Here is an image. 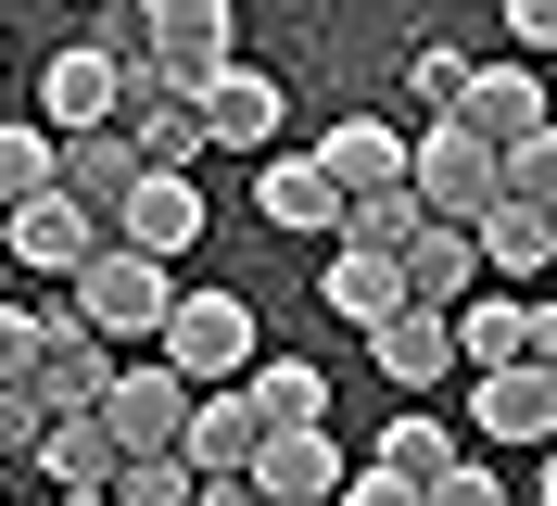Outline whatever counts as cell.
<instances>
[{"label": "cell", "mask_w": 557, "mask_h": 506, "mask_svg": "<svg viewBox=\"0 0 557 506\" xmlns=\"http://www.w3.org/2000/svg\"><path fill=\"white\" fill-rule=\"evenodd\" d=\"M64 304H76L102 342H165V317H177V267H152V254H127V240H102V254L64 279Z\"/></svg>", "instance_id": "obj_1"}, {"label": "cell", "mask_w": 557, "mask_h": 506, "mask_svg": "<svg viewBox=\"0 0 557 506\" xmlns=\"http://www.w3.org/2000/svg\"><path fill=\"white\" fill-rule=\"evenodd\" d=\"M190 393H228V380L253 368V304L242 292H177V317H165V342H152Z\"/></svg>", "instance_id": "obj_2"}, {"label": "cell", "mask_w": 557, "mask_h": 506, "mask_svg": "<svg viewBox=\"0 0 557 506\" xmlns=\"http://www.w3.org/2000/svg\"><path fill=\"white\" fill-rule=\"evenodd\" d=\"M127 13H139V51H152L165 89H215V76L242 64L228 51V0H127Z\"/></svg>", "instance_id": "obj_3"}, {"label": "cell", "mask_w": 557, "mask_h": 506, "mask_svg": "<svg viewBox=\"0 0 557 506\" xmlns=\"http://www.w3.org/2000/svg\"><path fill=\"white\" fill-rule=\"evenodd\" d=\"M114 431V456H177V431H190V380L165 368V355H139V368L102 380V405H89Z\"/></svg>", "instance_id": "obj_4"}, {"label": "cell", "mask_w": 557, "mask_h": 506, "mask_svg": "<svg viewBox=\"0 0 557 506\" xmlns=\"http://www.w3.org/2000/svg\"><path fill=\"white\" fill-rule=\"evenodd\" d=\"M203 215H215V202L190 190L177 165H139V177H127V202L102 215V240H127V254H152V267H177V254L203 240Z\"/></svg>", "instance_id": "obj_5"}, {"label": "cell", "mask_w": 557, "mask_h": 506, "mask_svg": "<svg viewBox=\"0 0 557 506\" xmlns=\"http://www.w3.org/2000/svg\"><path fill=\"white\" fill-rule=\"evenodd\" d=\"M406 190H418V215H482L494 202V139H469V127H418L406 139Z\"/></svg>", "instance_id": "obj_6"}, {"label": "cell", "mask_w": 557, "mask_h": 506, "mask_svg": "<svg viewBox=\"0 0 557 506\" xmlns=\"http://www.w3.org/2000/svg\"><path fill=\"white\" fill-rule=\"evenodd\" d=\"M0 240H13V267H26V279H51V292H64V279L102 254V215H89V202H64V190H38V202H13V215H0Z\"/></svg>", "instance_id": "obj_7"}, {"label": "cell", "mask_w": 557, "mask_h": 506, "mask_svg": "<svg viewBox=\"0 0 557 506\" xmlns=\"http://www.w3.org/2000/svg\"><path fill=\"white\" fill-rule=\"evenodd\" d=\"M114 101H127V64H114V51H89V38L38 64V127H51V139H76V127H114Z\"/></svg>", "instance_id": "obj_8"}, {"label": "cell", "mask_w": 557, "mask_h": 506, "mask_svg": "<svg viewBox=\"0 0 557 506\" xmlns=\"http://www.w3.org/2000/svg\"><path fill=\"white\" fill-rule=\"evenodd\" d=\"M190 114H203V152H267L278 114H292V89H278L267 64H228L215 89H190Z\"/></svg>", "instance_id": "obj_9"}, {"label": "cell", "mask_w": 557, "mask_h": 506, "mask_svg": "<svg viewBox=\"0 0 557 506\" xmlns=\"http://www.w3.org/2000/svg\"><path fill=\"white\" fill-rule=\"evenodd\" d=\"M253 443H267V418H253L242 380H228V393H190V431H177V469H190V481H242Z\"/></svg>", "instance_id": "obj_10"}, {"label": "cell", "mask_w": 557, "mask_h": 506, "mask_svg": "<svg viewBox=\"0 0 557 506\" xmlns=\"http://www.w3.org/2000/svg\"><path fill=\"white\" fill-rule=\"evenodd\" d=\"M431 127H469V139H532L545 127V76L532 64H469V89H456V114H431Z\"/></svg>", "instance_id": "obj_11"}, {"label": "cell", "mask_w": 557, "mask_h": 506, "mask_svg": "<svg viewBox=\"0 0 557 506\" xmlns=\"http://www.w3.org/2000/svg\"><path fill=\"white\" fill-rule=\"evenodd\" d=\"M469 431H482V443H532V456H545V443H557V368H482Z\"/></svg>", "instance_id": "obj_12"}, {"label": "cell", "mask_w": 557, "mask_h": 506, "mask_svg": "<svg viewBox=\"0 0 557 506\" xmlns=\"http://www.w3.org/2000/svg\"><path fill=\"white\" fill-rule=\"evenodd\" d=\"M317 177L343 202H368V190H406V127L393 114H343V127L317 139Z\"/></svg>", "instance_id": "obj_13"}, {"label": "cell", "mask_w": 557, "mask_h": 506, "mask_svg": "<svg viewBox=\"0 0 557 506\" xmlns=\"http://www.w3.org/2000/svg\"><path fill=\"white\" fill-rule=\"evenodd\" d=\"M368 355H381L393 393H444V380H456V317H444V304H406V317L368 330Z\"/></svg>", "instance_id": "obj_14"}, {"label": "cell", "mask_w": 557, "mask_h": 506, "mask_svg": "<svg viewBox=\"0 0 557 506\" xmlns=\"http://www.w3.org/2000/svg\"><path fill=\"white\" fill-rule=\"evenodd\" d=\"M242 481L267 506H330V494H343V443H330V431H267Z\"/></svg>", "instance_id": "obj_15"}, {"label": "cell", "mask_w": 557, "mask_h": 506, "mask_svg": "<svg viewBox=\"0 0 557 506\" xmlns=\"http://www.w3.org/2000/svg\"><path fill=\"white\" fill-rule=\"evenodd\" d=\"M393 279H406V304H469L482 292V240L456 229V215H418V240L393 254Z\"/></svg>", "instance_id": "obj_16"}, {"label": "cell", "mask_w": 557, "mask_h": 506, "mask_svg": "<svg viewBox=\"0 0 557 506\" xmlns=\"http://www.w3.org/2000/svg\"><path fill=\"white\" fill-rule=\"evenodd\" d=\"M253 215H267V229H292V240H330V229H343V190L317 177V152H267Z\"/></svg>", "instance_id": "obj_17"}, {"label": "cell", "mask_w": 557, "mask_h": 506, "mask_svg": "<svg viewBox=\"0 0 557 506\" xmlns=\"http://www.w3.org/2000/svg\"><path fill=\"white\" fill-rule=\"evenodd\" d=\"M469 240H482V279H520V292L557 267V215H532V202H507V190L469 215Z\"/></svg>", "instance_id": "obj_18"}, {"label": "cell", "mask_w": 557, "mask_h": 506, "mask_svg": "<svg viewBox=\"0 0 557 506\" xmlns=\"http://www.w3.org/2000/svg\"><path fill=\"white\" fill-rule=\"evenodd\" d=\"M26 469L51 481V494H114V469H127V456H114V431L76 405V418H51V431H38V456H26Z\"/></svg>", "instance_id": "obj_19"}, {"label": "cell", "mask_w": 557, "mask_h": 506, "mask_svg": "<svg viewBox=\"0 0 557 506\" xmlns=\"http://www.w3.org/2000/svg\"><path fill=\"white\" fill-rule=\"evenodd\" d=\"M242 393H253L267 431H330V368H305V355H253Z\"/></svg>", "instance_id": "obj_20"}, {"label": "cell", "mask_w": 557, "mask_h": 506, "mask_svg": "<svg viewBox=\"0 0 557 506\" xmlns=\"http://www.w3.org/2000/svg\"><path fill=\"white\" fill-rule=\"evenodd\" d=\"M127 177H139L127 127H76V139H64V165H51V190L89 202V215H114V202H127Z\"/></svg>", "instance_id": "obj_21"}, {"label": "cell", "mask_w": 557, "mask_h": 506, "mask_svg": "<svg viewBox=\"0 0 557 506\" xmlns=\"http://www.w3.org/2000/svg\"><path fill=\"white\" fill-rule=\"evenodd\" d=\"M444 317H456V368H532V292L520 304L469 292V304H444Z\"/></svg>", "instance_id": "obj_22"}, {"label": "cell", "mask_w": 557, "mask_h": 506, "mask_svg": "<svg viewBox=\"0 0 557 506\" xmlns=\"http://www.w3.org/2000/svg\"><path fill=\"white\" fill-rule=\"evenodd\" d=\"M330 317H355V330H381V317H406V279H393V254H355V240H330Z\"/></svg>", "instance_id": "obj_23"}, {"label": "cell", "mask_w": 557, "mask_h": 506, "mask_svg": "<svg viewBox=\"0 0 557 506\" xmlns=\"http://www.w3.org/2000/svg\"><path fill=\"white\" fill-rule=\"evenodd\" d=\"M51 165H64V139L38 127V114H0V215L51 190Z\"/></svg>", "instance_id": "obj_24"}, {"label": "cell", "mask_w": 557, "mask_h": 506, "mask_svg": "<svg viewBox=\"0 0 557 506\" xmlns=\"http://www.w3.org/2000/svg\"><path fill=\"white\" fill-rule=\"evenodd\" d=\"M381 469H406L418 494H431V481L456 469V431L431 418V405H393V431H381Z\"/></svg>", "instance_id": "obj_25"}, {"label": "cell", "mask_w": 557, "mask_h": 506, "mask_svg": "<svg viewBox=\"0 0 557 506\" xmlns=\"http://www.w3.org/2000/svg\"><path fill=\"white\" fill-rule=\"evenodd\" d=\"M494 190L532 202V215H557V114H545L532 139H507V152H494Z\"/></svg>", "instance_id": "obj_26"}, {"label": "cell", "mask_w": 557, "mask_h": 506, "mask_svg": "<svg viewBox=\"0 0 557 506\" xmlns=\"http://www.w3.org/2000/svg\"><path fill=\"white\" fill-rule=\"evenodd\" d=\"M330 240H355V254H406L418 240V190H368V202H343V229Z\"/></svg>", "instance_id": "obj_27"}, {"label": "cell", "mask_w": 557, "mask_h": 506, "mask_svg": "<svg viewBox=\"0 0 557 506\" xmlns=\"http://www.w3.org/2000/svg\"><path fill=\"white\" fill-rule=\"evenodd\" d=\"M456 89H469V51H456V38H418V51H406V101L456 114Z\"/></svg>", "instance_id": "obj_28"}, {"label": "cell", "mask_w": 557, "mask_h": 506, "mask_svg": "<svg viewBox=\"0 0 557 506\" xmlns=\"http://www.w3.org/2000/svg\"><path fill=\"white\" fill-rule=\"evenodd\" d=\"M203 494V481L177 469V456H127V469H114V506H190Z\"/></svg>", "instance_id": "obj_29"}, {"label": "cell", "mask_w": 557, "mask_h": 506, "mask_svg": "<svg viewBox=\"0 0 557 506\" xmlns=\"http://www.w3.org/2000/svg\"><path fill=\"white\" fill-rule=\"evenodd\" d=\"M38 380V304H0V393Z\"/></svg>", "instance_id": "obj_30"}, {"label": "cell", "mask_w": 557, "mask_h": 506, "mask_svg": "<svg viewBox=\"0 0 557 506\" xmlns=\"http://www.w3.org/2000/svg\"><path fill=\"white\" fill-rule=\"evenodd\" d=\"M330 506H418V481L406 469H381V456H368V469H343V494Z\"/></svg>", "instance_id": "obj_31"}, {"label": "cell", "mask_w": 557, "mask_h": 506, "mask_svg": "<svg viewBox=\"0 0 557 506\" xmlns=\"http://www.w3.org/2000/svg\"><path fill=\"white\" fill-rule=\"evenodd\" d=\"M38 431H51V405H38V393H0V456H13V469L38 456Z\"/></svg>", "instance_id": "obj_32"}, {"label": "cell", "mask_w": 557, "mask_h": 506, "mask_svg": "<svg viewBox=\"0 0 557 506\" xmlns=\"http://www.w3.org/2000/svg\"><path fill=\"white\" fill-rule=\"evenodd\" d=\"M418 506H507V481H494V469H469V456H456V469L431 481V494H418Z\"/></svg>", "instance_id": "obj_33"}, {"label": "cell", "mask_w": 557, "mask_h": 506, "mask_svg": "<svg viewBox=\"0 0 557 506\" xmlns=\"http://www.w3.org/2000/svg\"><path fill=\"white\" fill-rule=\"evenodd\" d=\"M494 13H507V38H520V51H557V0H494Z\"/></svg>", "instance_id": "obj_34"}, {"label": "cell", "mask_w": 557, "mask_h": 506, "mask_svg": "<svg viewBox=\"0 0 557 506\" xmlns=\"http://www.w3.org/2000/svg\"><path fill=\"white\" fill-rule=\"evenodd\" d=\"M532 368H557V304H532Z\"/></svg>", "instance_id": "obj_35"}, {"label": "cell", "mask_w": 557, "mask_h": 506, "mask_svg": "<svg viewBox=\"0 0 557 506\" xmlns=\"http://www.w3.org/2000/svg\"><path fill=\"white\" fill-rule=\"evenodd\" d=\"M190 506H267V494H253V481H203Z\"/></svg>", "instance_id": "obj_36"}, {"label": "cell", "mask_w": 557, "mask_h": 506, "mask_svg": "<svg viewBox=\"0 0 557 506\" xmlns=\"http://www.w3.org/2000/svg\"><path fill=\"white\" fill-rule=\"evenodd\" d=\"M532 506H557V443H545V469H532Z\"/></svg>", "instance_id": "obj_37"}, {"label": "cell", "mask_w": 557, "mask_h": 506, "mask_svg": "<svg viewBox=\"0 0 557 506\" xmlns=\"http://www.w3.org/2000/svg\"><path fill=\"white\" fill-rule=\"evenodd\" d=\"M64 506H114V494H64Z\"/></svg>", "instance_id": "obj_38"}, {"label": "cell", "mask_w": 557, "mask_h": 506, "mask_svg": "<svg viewBox=\"0 0 557 506\" xmlns=\"http://www.w3.org/2000/svg\"><path fill=\"white\" fill-rule=\"evenodd\" d=\"M0 494H13V456H0Z\"/></svg>", "instance_id": "obj_39"}, {"label": "cell", "mask_w": 557, "mask_h": 506, "mask_svg": "<svg viewBox=\"0 0 557 506\" xmlns=\"http://www.w3.org/2000/svg\"><path fill=\"white\" fill-rule=\"evenodd\" d=\"M0 506H26V494H0Z\"/></svg>", "instance_id": "obj_40"}, {"label": "cell", "mask_w": 557, "mask_h": 506, "mask_svg": "<svg viewBox=\"0 0 557 506\" xmlns=\"http://www.w3.org/2000/svg\"><path fill=\"white\" fill-rule=\"evenodd\" d=\"M89 13H102V0H89Z\"/></svg>", "instance_id": "obj_41"}]
</instances>
